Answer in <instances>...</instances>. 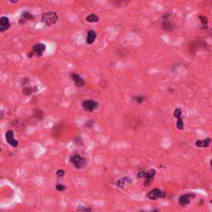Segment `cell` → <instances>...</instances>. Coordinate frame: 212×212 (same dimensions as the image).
<instances>
[{
	"label": "cell",
	"mask_w": 212,
	"mask_h": 212,
	"mask_svg": "<svg viewBox=\"0 0 212 212\" xmlns=\"http://www.w3.org/2000/svg\"><path fill=\"white\" fill-rule=\"evenodd\" d=\"M114 4H116L117 6H119L121 7L123 5H127L128 3H126L125 1H117V2H114Z\"/></svg>",
	"instance_id": "25"
},
{
	"label": "cell",
	"mask_w": 212,
	"mask_h": 212,
	"mask_svg": "<svg viewBox=\"0 0 212 212\" xmlns=\"http://www.w3.org/2000/svg\"><path fill=\"white\" fill-rule=\"evenodd\" d=\"M176 128H177L178 129H180V130H181V129L184 128V123H183V120H182L181 117L177 119V121H176Z\"/></svg>",
	"instance_id": "19"
},
{
	"label": "cell",
	"mask_w": 212,
	"mask_h": 212,
	"mask_svg": "<svg viewBox=\"0 0 212 212\" xmlns=\"http://www.w3.org/2000/svg\"><path fill=\"white\" fill-rule=\"evenodd\" d=\"M162 28L167 32H172L173 30L172 23L169 20H163L162 23Z\"/></svg>",
	"instance_id": "16"
},
{
	"label": "cell",
	"mask_w": 212,
	"mask_h": 212,
	"mask_svg": "<svg viewBox=\"0 0 212 212\" xmlns=\"http://www.w3.org/2000/svg\"><path fill=\"white\" fill-rule=\"evenodd\" d=\"M133 100L136 101L138 104H142L143 101H145V97L143 96H136L133 98Z\"/></svg>",
	"instance_id": "20"
},
{
	"label": "cell",
	"mask_w": 212,
	"mask_h": 212,
	"mask_svg": "<svg viewBox=\"0 0 212 212\" xmlns=\"http://www.w3.org/2000/svg\"><path fill=\"white\" fill-rule=\"evenodd\" d=\"M181 114H182V113H181V109H179V108L176 109L175 110H174L173 115H174V117H176V119H178V118H181Z\"/></svg>",
	"instance_id": "22"
},
{
	"label": "cell",
	"mask_w": 212,
	"mask_h": 212,
	"mask_svg": "<svg viewBox=\"0 0 212 212\" xmlns=\"http://www.w3.org/2000/svg\"><path fill=\"white\" fill-rule=\"evenodd\" d=\"M211 143V139L207 138L204 140H197L196 142V146L197 148H208Z\"/></svg>",
	"instance_id": "12"
},
{
	"label": "cell",
	"mask_w": 212,
	"mask_h": 212,
	"mask_svg": "<svg viewBox=\"0 0 212 212\" xmlns=\"http://www.w3.org/2000/svg\"><path fill=\"white\" fill-rule=\"evenodd\" d=\"M144 173H145V172H144V171H141V172H138L137 176H138V178H143V176H144Z\"/></svg>",
	"instance_id": "27"
},
{
	"label": "cell",
	"mask_w": 212,
	"mask_h": 212,
	"mask_svg": "<svg viewBox=\"0 0 212 212\" xmlns=\"http://www.w3.org/2000/svg\"><path fill=\"white\" fill-rule=\"evenodd\" d=\"M96 37H97V35H96V33L94 31H92V30H90L87 33V37H86V43L87 44H92V43H94V42L96 41Z\"/></svg>",
	"instance_id": "14"
},
{
	"label": "cell",
	"mask_w": 212,
	"mask_h": 212,
	"mask_svg": "<svg viewBox=\"0 0 212 212\" xmlns=\"http://www.w3.org/2000/svg\"><path fill=\"white\" fill-rule=\"evenodd\" d=\"M210 163H211V169H212V158H211V162H210Z\"/></svg>",
	"instance_id": "30"
},
{
	"label": "cell",
	"mask_w": 212,
	"mask_h": 212,
	"mask_svg": "<svg viewBox=\"0 0 212 212\" xmlns=\"http://www.w3.org/2000/svg\"><path fill=\"white\" fill-rule=\"evenodd\" d=\"M85 20H86V22H98L100 19H99V17H98L97 15L92 13V14H90L89 16L86 17H85Z\"/></svg>",
	"instance_id": "18"
},
{
	"label": "cell",
	"mask_w": 212,
	"mask_h": 212,
	"mask_svg": "<svg viewBox=\"0 0 212 212\" xmlns=\"http://www.w3.org/2000/svg\"><path fill=\"white\" fill-rule=\"evenodd\" d=\"M81 105L83 107V109L88 112H93L94 110H96V109L98 108L99 104L95 100H84L82 102Z\"/></svg>",
	"instance_id": "6"
},
{
	"label": "cell",
	"mask_w": 212,
	"mask_h": 212,
	"mask_svg": "<svg viewBox=\"0 0 212 212\" xmlns=\"http://www.w3.org/2000/svg\"><path fill=\"white\" fill-rule=\"evenodd\" d=\"M139 212H159L158 210H154V211H140Z\"/></svg>",
	"instance_id": "29"
},
{
	"label": "cell",
	"mask_w": 212,
	"mask_h": 212,
	"mask_svg": "<svg viewBox=\"0 0 212 212\" xmlns=\"http://www.w3.org/2000/svg\"><path fill=\"white\" fill-rule=\"evenodd\" d=\"M64 175H65V171L62 169H60V170H57V172H56V176H58V177H63Z\"/></svg>",
	"instance_id": "26"
},
{
	"label": "cell",
	"mask_w": 212,
	"mask_h": 212,
	"mask_svg": "<svg viewBox=\"0 0 212 212\" xmlns=\"http://www.w3.org/2000/svg\"><path fill=\"white\" fill-rule=\"evenodd\" d=\"M45 50H46V45L43 43H37L32 47V52L37 54V56H42L43 53L45 52Z\"/></svg>",
	"instance_id": "10"
},
{
	"label": "cell",
	"mask_w": 212,
	"mask_h": 212,
	"mask_svg": "<svg viewBox=\"0 0 212 212\" xmlns=\"http://www.w3.org/2000/svg\"><path fill=\"white\" fill-rule=\"evenodd\" d=\"M195 197H196V195L193 193H186L179 197L178 202L181 206H186L191 203L193 199H195Z\"/></svg>",
	"instance_id": "5"
},
{
	"label": "cell",
	"mask_w": 212,
	"mask_h": 212,
	"mask_svg": "<svg viewBox=\"0 0 212 212\" xmlns=\"http://www.w3.org/2000/svg\"><path fill=\"white\" fill-rule=\"evenodd\" d=\"M77 210L80 211H82V212H93L92 211V210H91V208L82 206H79Z\"/></svg>",
	"instance_id": "21"
},
{
	"label": "cell",
	"mask_w": 212,
	"mask_h": 212,
	"mask_svg": "<svg viewBox=\"0 0 212 212\" xmlns=\"http://www.w3.org/2000/svg\"><path fill=\"white\" fill-rule=\"evenodd\" d=\"M11 24L9 19L7 17H2L0 18V32H3L10 27Z\"/></svg>",
	"instance_id": "9"
},
{
	"label": "cell",
	"mask_w": 212,
	"mask_h": 212,
	"mask_svg": "<svg viewBox=\"0 0 212 212\" xmlns=\"http://www.w3.org/2000/svg\"><path fill=\"white\" fill-rule=\"evenodd\" d=\"M132 183V180L128 177H123V178H121L119 180L117 181V186L119 187V188H123L125 186L128 185Z\"/></svg>",
	"instance_id": "13"
},
{
	"label": "cell",
	"mask_w": 212,
	"mask_h": 212,
	"mask_svg": "<svg viewBox=\"0 0 212 212\" xmlns=\"http://www.w3.org/2000/svg\"><path fill=\"white\" fill-rule=\"evenodd\" d=\"M34 55H35V53L33 52H31L28 53V55H27V56H28L29 58H32V56H34Z\"/></svg>",
	"instance_id": "28"
},
{
	"label": "cell",
	"mask_w": 212,
	"mask_h": 212,
	"mask_svg": "<svg viewBox=\"0 0 212 212\" xmlns=\"http://www.w3.org/2000/svg\"><path fill=\"white\" fill-rule=\"evenodd\" d=\"M71 78L73 80V81L75 82V85L77 87H83L85 85V80L82 79L81 76H80L79 75L76 74V73H72L70 75Z\"/></svg>",
	"instance_id": "11"
},
{
	"label": "cell",
	"mask_w": 212,
	"mask_h": 212,
	"mask_svg": "<svg viewBox=\"0 0 212 212\" xmlns=\"http://www.w3.org/2000/svg\"><path fill=\"white\" fill-rule=\"evenodd\" d=\"M166 196H167V193L165 191H161L158 188H155L147 194V197L149 200H157L158 198H165Z\"/></svg>",
	"instance_id": "4"
},
{
	"label": "cell",
	"mask_w": 212,
	"mask_h": 212,
	"mask_svg": "<svg viewBox=\"0 0 212 212\" xmlns=\"http://www.w3.org/2000/svg\"><path fill=\"white\" fill-rule=\"evenodd\" d=\"M34 19V16L29 12H23L22 14V18L19 19V23H23V22Z\"/></svg>",
	"instance_id": "15"
},
{
	"label": "cell",
	"mask_w": 212,
	"mask_h": 212,
	"mask_svg": "<svg viewBox=\"0 0 212 212\" xmlns=\"http://www.w3.org/2000/svg\"><path fill=\"white\" fill-rule=\"evenodd\" d=\"M206 47V43L202 39V38H197L196 40L191 42V44L189 45V52L191 54H195L196 52L201 47Z\"/></svg>",
	"instance_id": "3"
},
{
	"label": "cell",
	"mask_w": 212,
	"mask_h": 212,
	"mask_svg": "<svg viewBox=\"0 0 212 212\" xmlns=\"http://www.w3.org/2000/svg\"><path fill=\"white\" fill-rule=\"evenodd\" d=\"M56 191H64L66 190V186L62 184H57L56 186Z\"/></svg>",
	"instance_id": "24"
},
{
	"label": "cell",
	"mask_w": 212,
	"mask_h": 212,
	"mask_svg": "<svg viewBox=\"0 0 212 212\" xmlns=\"http://www.w3.org/2000/svg\"><path fill=\"white\" fill-rule=\"evenodd\" d=\"M5 137L7 143H8V144H10L12 147H13V148L17 147L18 142L14 138V133H13V131H12V130L7 131V132H6Z\"/></svg>",
	"instance_id": "8"
},
{
	"label": "cell",
	"mask_w": 212,
	"mask_h": 212,
	"mask_svg": "<svg viewBox=\"0 0 212 212\" xmlns=\"http://www.w3.org/2000/svg\"><path fill=\"white\" fill-rule=\"evenodd\" d=\"M70 162L74 165L75 167L77 168V169L84 168L86 166V160L84 158H82L81 156L78 155V154H75L74 156L70 157Z\"/></svg>",
	"instance_id": "2"
},
{
	"label": "cell",
	"mask_w": 212,
	"mask_h": 212,
	"mask_svg": "<svg viewBox=\"0 0 212 212\" xmlns=\"http://www.w3.org/2000/svg\"><path fill=\"white\" fill-rule=\"evenodd\" d=\"M58 20V15L56 12L53 11H48L43 13L42 15V21L47 26H52L54 25Z\"/></svg>",
	"instance_id": "1"
},
{
	"label": "cell",
	"mask_w": 212,
	"mask_h": 212,
	"mask_svg": "<svg viewBox=\"0 0 212 212\" xmlns=\"http://www.w3.org/2000/svg\"><path fill=\"white\" fill-rule=\"evenodd\" d=\"M210 34H211V37H212V30H211V32H210Z\"/></svg>",
	"instance_id": "31"
},
{
	"label": "cell",
	"mask_w": 212,
	"mask_h": 212,
	"mask_svg": "<svg viewBox=\"0 0 212 212\" xmlns=\"http://www.w3.org/2000/svg\"><path fill=\"white\" fill-rule=\"evenodd\" d=\"M35 91H37V88H32L30 86H24L22 89V93L25 96H31L32 93H34Z\"/></svg>",
	"instance_id": "17"
},
{
	"label": "cell",
	"mask_w": 212,
	"mask_h": 212,
	"mask_svg": "<svg viewBox=\"0 0 212 212\" xmlns=\"http://www.w3.org/2000/svg\"><path fill=\"white\" fill-rule=\"evenodd\" d=\"M155 175H156V170L155 169H150L148 172H145L144 176H143V178H145V181H144L143 185L145 186H149L153 180Z\"/></svg>",
	"instance_id": "7"
},
{
	"label": "cell",
	"mask_w": 212,
	"mask_h": 212,
	"mask_svg": "<svg viewBox=\"0 0 212 212\" xmlns=\"http://www.w3.org/2000/svg\"><path fill=\"white\" fill-rule=\"evenodd\" d=\"M199 18L200 20L202 22V23L204 25V26H206L207 23H208V20H207V17L204 16H199Z\"/></svg>",
	"instance_id": "23"
}]
</instances>
